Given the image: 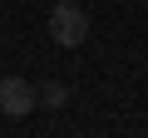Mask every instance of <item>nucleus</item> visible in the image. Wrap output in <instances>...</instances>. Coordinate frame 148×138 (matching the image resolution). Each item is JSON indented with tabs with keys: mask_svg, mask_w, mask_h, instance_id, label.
Returning <instances> with one entry per match:
<instances>
[{
	"mask_svg": "<svg viewBox=\"0 0 148 138\" xmlns=\"http://www.w3.org/2000/svg\"><path fill=\"white\" fill-rule=\"evenodd\" d=\"M49 35H54V44H64V49H79V44L89 40V15L79 10V0H59V5L49 10Z\"/></svg>",
	"mask_w": 148,
	"mask_h": 138,
	"instance_id": "1",
	"label": "nucleus"
},
{
	"mask_svg": "<svg viewBox=\"0 0 148 138\" xmlns=\"http://www.w3.org/2000/svg\"><path fill=\"white\" fill-rule=\"evenodd\" d=\"M35 109H40V94H35L30 79H20V74H5V79H0V113H5V118H25Z\"/></svg>",
	"mask_w": 148,
	"mask_h": 138,
	"instance_id": "2",
	"label": "nucleus"
},
{
	"mask_svg": "<svg viewBox=\"0 0 148 138\" xmlns=\"http://www.w3.org/2000/svg\"><path fill=\"white\" fill-rule=\"evenodd\" d=\"M35 94H40V109H49V113H59V109L69 104V84H64V79H45Z\"/></svg>",
	"mask_w": 148,
	"mask_h": 138,
	"instance_id": "3",
	"label": "nucleus"
}]
</instances>
